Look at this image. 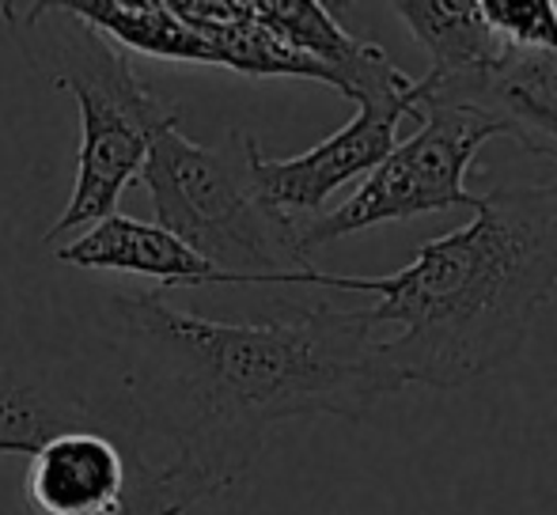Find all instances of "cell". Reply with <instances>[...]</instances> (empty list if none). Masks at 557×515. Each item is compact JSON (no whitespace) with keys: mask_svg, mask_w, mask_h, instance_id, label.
Segmentation results:
<instances>
[{"mask_svg":"<svg viewBox=\"0 0 557 515\" xmlns=\"http://www.w3.org/2000/svg\"><path fill=\"white\" fill-rule=\"evenodd\" d=\"M103 326L133 413L129 515H186L227 493L277 425L357 420L403 390L364 307L221 323L129 292L107 300Z\"/></svg>","mask_w":557,"mask_h":515,"instance_id":"1","label":"cell"},{"mask_svg":"<svg viewBox=\"0 0 557 515\" xmlns=\"http://www.w3.org/2000/svg\"><path fill=\"white\" fill-rule=\"evenodd\" d=\"M255 137L239 129L221 145L163 133L140 167L156 224L235 285H311L315 265L300 251V228L255 186Z\"/></svg>","mask_w":557,"mask_h":515,"instance_id":"4","label":"cell"},{"mask_svg":"<svg viewBox=\"0 0 557 515\" xmlns=\"http://www.w3.org/2000/svg\"><path fill=\"white\" fill-rule=\"evenodd\" d=\"M421 114L418 80L398 73L391 84L372 88L357 99V118L331 133L293 160H270L255 152V186L270 209L293 221L296 213H319L323 201L342 186L368 178L391 148L398 145V126Z\"/></svg>","mask_w":557,"mask_h":515,"instance_id":"7","label":"cell"},{"mask_svg":"<svg viewBox=\"0 0 557 515\" xmlns=\"http://www.w3.org/2000/svg\"><path fill=\"white\" fill-rule=\"evenodd\" d=\"M493 137H500V129L490 114L470 106L421 103L418 133L391 148L387 160L352 190L349 201L300 228V251L311 258V251L334 239L380 224L413 221L447 209H474L478 193L467 190V171Z\"/></svg>","mask_w":557,"mask_h":515,"instance_id":"6","label":"cell"},{"mask_svg":"<svg viewBox=\"0 0 557 515\" xmlns=\"http://www.w3.org/2000/svg\"><path fill=\"white\" fill-rule=\"evenodd\" d=\"M323 288L380 296L368 318L398 326L383 356L403 387H467L505 368L557 292V178L478 193L474 221L429 239L391 277H334Z\"/></svg>","mask_w":557,"mask_h":515,"instance_id":"2","label":"cell"},{"mask_svg":"<svg viewBox=\"0 0 557 515\" xmlns=\"http://www.w3.org/2000/svg\"><path fill=\"white\" fill-rule=\"evenodd\" d=\"M0 15L30 68L69 91L81 111L73 193L42 236V243H58L65 231L114 213L129 183L140 178L156 140L178 129L183 111L148 88L129 53L69 4H0Z\"/></svg>","mask_w":557,"mask_h":515,"instance_id":"3","label":"cell"},{"mask_svg":"<svg viewBox=\"0 0 557 515\" xmlns=\"http://www.w3.org/2000/svg\"><path fill=\"white\" fill-rule=\"evenodd\" d=\"M81 20L103 30L117 50H137L160 61H178V65H209L216 68V58L209 42L178 20L171 4H122V0H69Z\"/></svg>","mask_w":557,"mask_h":515,"instance_id":"12","label":"cell"},{"mask_svg":"<svg viewBox=\"0 0 557 515\" xmlns=\"http://www.w3.org/2000/svg\"><path fill=\"white\" fill-rule=\"evenodd\" d=\"M129 455L91 428L61 432L27 459L23 501L38 515H129Z\"/></svg>","mask_w":557,"mask_h":515,"instance_id":"8","label":"cell"},{"mask_svg":"<svg viewBox=\"0 0 557 515\" xmlns=\"http://www.w3.org/2000/svg\"><path fill=\"white\" fill-rule=\"evenodd\" d=\"M391 8L429 53V73L418 80L421 103L470 106L512 50L482 20L478 0H398Z\"/></svg>","mask_w":557,"mask_h":515,"instance_id":"9","label":"cell"},{"mask_svg":"<svg viewBox=\"0 0 557 515\" xmlns=\"http://www.w3.org/2000/svg\"><path fill=\"white\" fill-rule=\"evenodd\" d=\"M61 262L81 269H111L152 277L163 288H198V285H235L227 273L198 258L186 243H178L160 224L133 221V216L111 213L107 221L91 224L81 239L53 251Z\"/></svg>","mask_w":557,"mask_h":515,"instance_id":"10","label":"cell"},{"mask_svg":"<svg viewBox=\"0 0 557 515\" xmlns=\"http://www.w3.org/2000/svg\"><path fill=\"white\" fill-rule=\"evenodd\" d=\"M478 8L512 50L557 53V0H478Z\"/></svg>","mask_w":557,"mask_h":515,"instance_id":"13","label":"cell"},{"mask_svg":"<svg viewBox=\"0 0 557 515\" xmlns=\"http://www.w3.org/2000/svg\"><path fill=\"white\" fill-rule=\"evenodd\" d=\"M470 111L490 114L500 137L557 163V53L508 50Z\"/></svg>","mask_w":557,"mask_h":515,"instance_id":"11","label":"cell"},{"mask_svg":"<svg viewBox=\"0 0 557 515\" xmlns=\"http://www.w3.org/2000/svg\"><path fill=\"white\" fill-rule=\"evenodd\" d=\"M91 428L117 440L133 474V413L114 341L30 330L27 315H0V455L30 459L61 432Z\"/></svg>","mask_w":557,"mask_h":515,"instance_id":"5","label":"cell"}]
</instances>
